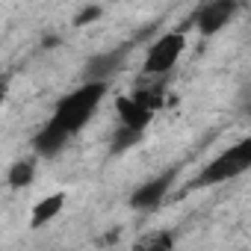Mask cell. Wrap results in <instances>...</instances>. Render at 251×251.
I'll return each instance as SVG.
<instances>
[{"instance_id":"6","label":"cell","mask_w":251,"mask_h":251,"mask_svg":"<svg viewBox=\"0 0 251 251\" xmlns=\"http://www.w3.org/2000/svg\"><path fill=\"white\" fill-rule=\"evenodd\" d=\"M175 177H177V169H169V172H163V175H157V177L139 183V186L133 189V195H130V207H133V210H142V213L157 210V207L166 201V195H169Z\"/></svg>"},{"instance_id":"1","label":"cell","mask_w":251,"mask_h":251,"mask_svg":"<svg viewBox=\"0 0 251 251\" xmlns=\"http://www.w3.org/2000/svg\"><path fill=\"white\" fill-rule=\"evenodd\" d=\"M106 80H86L80 89L68 92L56 106H53V115L48 118V124L33 136V148L36 154L42 157H56L86 124L95 118L98 106L103 103L106 98Z\"/></svg>"},{"instance_id":"9","label":"cell","mask_w":251,"mask_h":251,"mask_svg":"<svg viewBox=\"0 0 251 251\" xmlns=\"http://www.w3.org/2000/svg\"><path fill=\"white\" fill-rule=\"evenodd\" d=\"M33 177H36V163H33V160H18V163H12V169H9V175H6V180H9L12 189L30 186Z\"/></svg>"},{"instance_id":"8","label":"cell","mask_w":251,"mask_h":251,"mask_svg":"<svg viewBox=\"0 0 251 251\" xmlns=\"http://www.w3.org/2000/svg\"><path fill=\"white\" fill-rule=\"evenodd\" d=\"M62 204H65V192H53V195L42 198V201L33 207V219H30V227H45L50 219H56V216H59Z\"/></svg>"},{"instance_id":"3","label":"cell","mask_w":251,"mask_h":251,"mask_svg":"<svg viewBox=\"0 0 251 251\" xmlns=\"http://www.w3.org/2000/svg\"><path fill=\"white\" fill-rule=\"evenodd\" d=\"M248 169H251V136L233 142V145L225 148L219 157H213V160L195 175V180L189 183V189H207V186L233 180V177L245 175Z\"/></svg>"},{"instance_id":"10","label":"cell","mask_w":251,"mask_h":251,"mask_svg":"<svg viewBox=\"0 0 251 251\" xmlns=\"http://www.w3.org/2000/svg\"><path fill=\"white\" fill-rule=\"evenodd\" d=\"M172 245H175V236L169 230L148 233V236H139L136 239V248H172Z\"/></svg>"},{"instance_id":"2","label":"cell","mask_w":251,"mask_h":251,"mask_svg":"<svg viewBox=\"0 0 251 251\" xmlns=\"http://www.w3.org/2000/svg\"><path fill=\"white\" fill-rule=\"evenodd\" d=\"M115 109H118V127H115V136H112V145H109V154H121V151H127L133 148L145 130H148V124L154 118V106H148L142 98L136 95H124L115 100Z\"/></svg>"},{"instance_id":"5","label":"cell","mask_w":251,"mask_h":251,"mask_svg":"<svg viewBox=\"0 0 251 251\" xmlns=\"http://www.w3.org/2000/svg\"><path fill=\"white\" fill-rule=\"evenodd\" d=\"M239 12V0H207V3L195 12V30L204 36V39H210V36H216L219 30H225L230 21H233V15Z\"/></svg>"},{"instance_id":"11","label":"cell","mask_w":251,"mask_h":251,"mask_svg":"<svg viewBox=\"0 0 251 251\" xmlns=\"http://www.w3.org/2000/svg\"><path fill=\"white\" fill-rule=\"evenodd\" d=\"M98 15H100V9H98V6H95V9H86V12H83V18H80V24H86V21H92V18H98Z\"/></svg>"},{"instance_id":"7","label":"cell","mask_w":251,"mask_h":251,"mask_svg":"<svg viewBox=\"0 0 251 251\" xmlns=\"http://www.w3.org/2000/svg\"><path fill=\"white\" fill-rule=\"evenodd\" d=\"M124 56H127V48H121V50H106V53L92 56L89 65H86V80H109L115 71H121Z\"/></svg>"},{"instance_id":"4","label":"cell","mask_w":251,"mask_h":251,"mask_svg":"<svg viewBox=\"0 0 251 251\" xmlns=\"http://www.w3.org/2000/svg\"><path fill=\"white\" fill-rule=\"evenodd\" d=\"M183 48H186V36H183L180 30L160 36V39L148 48V53H145L142 74H148V77H166V74L177 65Z\"/></svg>"}]
</instances>
